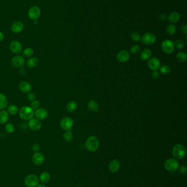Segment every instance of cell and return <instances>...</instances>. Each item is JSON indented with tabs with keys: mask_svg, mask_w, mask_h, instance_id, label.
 Returning <instances> with one entry per match:
<instances>
[{
	"mask_svg": "<svg viewBox=\"0 0 187 187\" xmlns=\"http://www.w3.org/2000/svg\"><path fill=\"white\" fill-rule=\"evenodd\" d=\"M85 146L86 149L91 152L97 151L99 146V141L96 136H91L89 137L86 142Z\"/></svg>",
	"mask_w": 187,
	"mask_h": 187,
	"instance_id": "6da1fadb",
	"label": "cell"
},
{
	"mask_svg": "<svg viewBox=\"0 0 187 187\" xmlns=\"http://www.w3.org/2000/svg\"><path fill=\"white\" fill-rule=\"evenodd\" d=\"M35 111L29 106H23L19 111V115L21 119L24 120H29L34 115Z\"/></svg>",
	"mask_w": 187,
	"mask_h": 187,
	"instance_id": "7a4b0ae2",
	"label": "cell"
},
{
	"mask_svg": "<svg viewBox=\"0 0 187 187\" xmlns=\"http://www.w3.org/2000/svg\"><path fill=\"white\" fill-rule=\"evenodd\" d=\"M186 154L184 147L181 144H177L173 147L172 154L177 159H183Z\"/></svg>",
	"mask_w": 187,
	"mask_h": 187,
	"instance_id": "3957f363",
	"label": "cell"
},
{
	"mask_svg": "<svg viewBox=\"0 0 187 187\" xmlns=\"http://www.w3.org/2000/svg\"><path fill=\"white\" fill-rule=\"evenodd\" d=\"M39 183L38 177L34 174L26 176L24 179V183L26 187H36Z\"/></svg>",
	"mask_w": 187,
	"mask_h": 187,
	"instance_id": "277c9868",
	"label": "cell"
},
{
	"mask_svg": "<svg viewBox=\"0 0 187 187\" xmlns=\"http://www.w3.org/2000/svg\"><path fill=\"white\" fill-rule=\"evenodd\" d=\"M41 11L40 8L36 5L31 7L28 10V15L29 18L32 20H37L41 16Z\"/></svg>",
	"mask_w": 187,
	"mask_h": 187,
	"instance_id": "5b68a950",
	"label": "cell"
},
{
	"mask_svg": "<svg viewBox=\"0 0 187 187\" xmlns=\"http://www.w3.org/2000/svg\"><path fill=\"white\" fill-rule=\"evenodd\" d=\"M74 121L73 119L70 117H64L60 121V126L63 130L65 131H70L73 127Z\"/></svg>",
	"mask_w": 187,
	"mask_h": 187,
	"instance_id": "8992f818",
	"label": "cell"
},
{
	"mask_svg": "<svg viewBox=\"0 0 187 187\" xmlns=\"http://www.w3.org/2000/svg\"><path fill=\"white\" fill-rule=\"evenodd\" d=\"M175 44L173 42L167 40L162 43L161 48L162 51L166 54H171L175 50Z\"/></svg>",
	"mask_w": 187,
	"mask_h": 187,
	"instance_id": "52a82bcc",
	"label": "cell"
},
{
	"mask_svg": "<svg viewBox=\"0 0 187 187\" xmlns=\"http://www.w3.org/2000/svg\"><path fill=\"white\" fill-rule=\"evenodd\" d=\"M165 168L167 170L170 171H173L176 170L179 167V164L178 161L173 158L167 159L164 164Z\"/></svg>",
	"mask_w": 187,
	"mask_h": 187,
	"instance_id": "ba28073f",
	"label": "cell"
},
{
	"mask_svg": "<svg viewBox=\"0 0 187 187\" xmlns=\"http://www.w3.org/2000/svg\"><path fill=\"white\" fill-rule=\"evenodd\" d=\"M142 42L146 45H151L156 41V37L155 35L152 33H146L142 37Z\"/></svg>",
	"mask_w": 187,
	"mask_h": 187,
	"instance_id": "9c48e42d",
	"label": "cell"
},
{
	"mask_svg": "<svg viewBox=\"0 0 187 187\" xmlns=\"http://www.w3.org/2000/svg\"><path fill=\"white\" fill-rule=\"evenodd\" d=\"M11 63L14 68H23L25 64V60L21 55H16L12 59Z\"/></svg>",
	"mask_w": 187,
	"mask_h": 187,
	"instance_id": "30bf717a",
	"label": "cell"
},
{
	"mask_svg": "<svg viewBox=\"0 0 187 187\" xmlns=\"http://www.w3.org/2000/svg\"><path fill=\"white\" fill-rule=\"evenodd\" d=\"M45 156L40 152H35L32 157V161L36 166H40L45 161Z\"/></svg>",
	"mask_w": 187,
	"mask_h": 187,
	"instance_id": "8fae6325",
	"label": "cell"
},
{
	"mask_svg": "<svg viewBox=\"0 0 187 187\" xmlns=\"http://www.w3.org/2000/svg\"><path fill=\"white\" fill-rule=\"evenodd\" d=\"M10 48L11 52L14 54H19L22 51V46L21 43L16 40L10 42Z\"/></svg>",
	"mask_w": 187,
	"mask_h": 187,
	"instance_id": "7c38bea8",
	"label": "cell"
},
{
	"mask_svg": "<svg viewBox=\"0 0 187 187\" xmlns=\"http://www.w3.org/2000/svg\"><path fill=\"white\" fill-rule=\"evenodd\" d=\"M29 128L34 131L39 130L41 128V122L37 118H31L28 123Z\"/></svg>",
	"mask_w": 187,
	"mask_h": 187,
	"instance_id": "4fadbf2b",
	"label": "cell"
},
{
	"mask_svg": "<svg viewBox=\"0 0 187 187\" xmlns=\"http://www.w3.org/2000/svg\"><path fill=\"white\" fill-rule=\"evenodd\" d=\"M24 24L20 21H16L12 23L10 29L11 30L15 33H19L24 30Z\"/></svg>",
	"mask_w": 187,
	"mask_h": 187,
	"instance_id": "5bb4252c",
	"label": "cell"
},
{
	"mask_svg": "<svg viewBox=\"0 0 187 187\" xmlns=\"http://www.w3.org/2000/svg\"><path fill=\"white\" fill-rule=\"evenodd\" d=\"M34 115H35L37 119L38 120H44L48 117V113L46 109L40 108L35 111Z\"/></svg>",
	"mask_w": 187,
	"mask_h": 187,
	"instance_id": "9a60e30c",
	"label": "cell"
},
{
	"mask_svg": "<svg viewBox=\"0 0 187 187\" xmlns=\"http://www.w3.org/2000/svg\"><path fill=\"white\" fill-rule=\"evenodd\" d=\"M129 57H130V54H129V52L125 50H122V51H120L116 56L117 60L120 62H121V63L126 62L129 59Z\"/></svg>",
	"mask_w": 187,
	"mask_h": 187,
	"instance_id": "2e32d148",
	"label": "cell"
},
{
	"mask_svg": "<svg viewBox=\"0 0 187 187\" xmlns=\"http://www.w3.org/2000/svg\"><path fill=\"white\" fill-rule=\"evenodd\" d=\"M148 66L152 70H156L160 67V62L157 58H151L149 59L148 62Z\"/></svg>",
	"mask_w": 187,
	"mask_h": 187,
	"instance_id": "e0dca14e",
	"label": "cell"
},
{
	"mask_svg": "<svg viewBox=\"0 0 187 187\" xmlns=\"http://www.w3.org/2000/svg\"><path fill=\"white\" fill-rule=\"evenodd\" d=\"M19 88L21 91L25 93H28L30 92L32 85L31 84L26 81H22L19 84Z\"/></svg>",
	"mask_w": 187,
	"mask_h": 187,
	"instance_id": "ac0fdd59",
	"label": "cell"
},
{
	"mask_svg": "<svg viewBox=\"0 0 187 187\" xmlns=\"http://www.w3.org/2000/svg\"><path fill=\"white\" fill-rule=\"evenodd\" d=\"M120 167V162L118 160L116 159L112 160L109 164V170L112 172L118 171L119 170Z\"/></svg>",
	"mask_w": 187,
	"mask_h": 187,
	"instance_id": "d6986e66",
	"label": "cell"
},
{
	"mask_svg": "<svg viewBox=\"0 0 187 187\" xmlns=\"http://www.w3.org/2000/svg\"><path fill=\"white\" fill-rule=\"evenodd\" d=\"M39 181L41 183L47 184L51 180V176L50 174L47 172H43L40 174L38 177Z\"/></svg>",
	"mask_w": 187,
	"mask_h": 187,
	"instance_id": "ffe728a7",
	"label": "cell"
},
{
	"mask_svg": "<svg viewBox=\"0 0 187 187\" xmlns=\"http://www.w3.org/2000/svg\"><path fill=\"white\" fill-rule=\"evenodd\" d=\"M168 20L172 23H176L180 19V15L176 12L171 13L167 17Z\"/></svg>",
	"mask_w": 187,
	"mask_h": 187,
	"instance_id": "44dd1931",
	"label": "cell"
},
{
	"mask_svg": "<svg viewBox=\"0 0 187 187\" xmlns=\"http://www.w3.org/2000/svg\"><path fill=\"white\" fill-rule=\"evenodd\" d=\"M9 119V113L7 111L2 110L0 111V124H5Z\"/></svg>",
	"mask_w": 187,
	"mask_h": 187,
	"instance_id": "7402d4cb",
	"label": "cell"
},
{
	"mask_svg": "<svg viewBox=\"0 0 187 187\" xmlns=\"http://www.w3.org/2000/svg\"><path fill=\"white\" fill-rule=\"evenodd\" d=\"M38 63V60L36 57H32L29 59L26 62V66L29 68H35Z\"/></svg>",
	"mask_w": 187,
	"mask_h": 187,
	"instance_id": "603a6c76",
	"label": "cell"
},
{
	"mask_svg": "<svg viewBox=\"0 0 187 187\" xmlns=\"http://www.w3.org/2000/svg\"><path fill=\"white\" fill-rule=\"evenodd\" d=\"M151 56V52L149 49H144L140 53V59L142 60L146 61L149 60Z\"/></svg>",
	"mask_w": 187,
	"mask_h": 187,
	"instance_id": "cb8c5ba5",
	"label": "cell"
},
{
	"mask_svg": "<svg viewBox=\"0 0 187 187\" xmlns=\"http://www.w3.org/2000/svg\"><path fill=\"white\" fill-rule=\"evenodd\" d=\"M7 104L8 101L5 95L0 93V109H5L7 107Z\"/></svg>",
	"mask_w": 187,
	"mask_h": 187,
	"instance_id": "d4e9b609",
	"label": "cell"
},
{
	"mask_svg": "<svg viewBox=\"0 0 187 187\" xmlns=\"http://www.w3.org/2000/svg\"><path fill=\"white\" fill-rule=\"evenodd\" d=\"M88 108L90 111L94 112H96L98 110V104L96 101L91 100V101H89V103H88Z\"/></svg>",
	"mask_w": 187,
	"mask_h": 187,
	"instance_id": "484cf974",
	"label": "cell"
},
{
	"mask_svg": "<svg viewBox=\"0 0 187 187\" xmlns=\"http://www.w3.org/2000/svg\"><path fill=\"white\" fill-rule=\"evenodd\" d=\"M78 107V104H76V102L75 101H70L69 102L67 105V109L69 112L70 113H72L74 112Z\"/></svg>",
	"mask_w": 187,
	"mask_h": 187,
	"instance_id": "4316f807",
	"label": "cell"
},
{
	"mask_svg": "<svg viewBox=\"0 0 187 187\" xmlns=\"http://www.w3.org/2000/svg\"><path fill=\"white\" fill-rule=\"evenodd\" d=\"M7 112L9 113V114L14 115L17 114L19 112V109L18 107L14 105V104H12L8 106V109H7Z\"/></svg>",
	"mask_w": 187,
	"mask_h": 187,
	"instance_id": "83f0119b",
	"label": "cell"
},
{
	"mask_svg": "<svg viewBox=\"0 0 187 187\" xmlns=\"http://www.w3.org/2000/svg\"><path fill=\"white\" fill-rule=\"evenodd\" d=\"M177 60L180 62H184L186 61L187 60V54L184 52H179L176 55Z\"/></svg>",
	"mask_w": 187,
	"mask_h": 187,
	"instance_id": "f1b7e54d",
	"label": "cell"
},
{
	"mask_svg": "<svg viewBox=\"0 0 187 187\" xmlns=\"http://www.w3.org/2000/svg\"><path fill=\"white\" fill-rule=\"evenodd\" d=\"M63 139L67 142H70L73 140V135L71 131H66L63 135Z\"/></svg>",
	"mask_w": 187,
	"mask_h": 187,
	"instance_id": "f546056e",
	"label": "cell"
},
{
	"mask_svg": "<svg viewBox=\"0 0 187 187\" xmlns=\"http://www.w3.org/2000/svg\"><path fill=\"white\" fill-rule=\"evenodd\" d=\"M166 32L169 35H173L176 32V27L174 24H170L167 27Z\"/></svg>",
	"mask_w": 187,
	"mask_h": 187,
	"instance_id": "4dcf8cb0",
	"label": "cell"
},
{
	"mask_svg": "<svg viewBox=\"0 0 187 187\" xmlns=\"http://www.w3.org/2000/svg\"><path fill=\"white\" fill-rule=\"evenodd\" d=\"M34 54V50L31 48H25L23 51V55L25 57H30Z\"/></svg>",
	"mask_w": 187,
	"mask_h": 187,
	"instance_id": "1f68e13d",
	"label": "cell"
},
{
	"mask_svg": "<svg viewBox=\"0 0 187 187\" xmlns=\"http://www.w3.org/2000/svg\"><path fill=\"white\" fill-rule=\"evenodd\" d=\"M160 68V71L163 74H168L169 73H171V68L167 65H163Z\"/></svg>",
	"mask_w": 187,
	"mask_h": 187,
	"instance_id": "d6a6232c",
	"label": "cell"
},
{
	"mask_svg": "<svg viewBox=\"0 0 187 187\" xmlns=\"http://www.w3.org/2000/svg\"><path fill=\"white\" fill-rule=\"evenodd\" d=\"M5 130L7 132L12 134L14 131V126L11 123H7L5 125Z\"/></svg>",
	"mask_w": 187,
	"mask_h": 187,
	"instance_id": "836d02e7",
	"label": "cell"
},
{
	"mask_svg": "<svg viewBox=\"0 0 187 187\" xmlns=\"http://www.w3.org/2000/svg\"><path fill=\"white\" fill-rule=\"evenodd\" d=\"M174 44L175 47H176L178 49H182L185 47V44L182 40H177Z\"/></svg>",
	"mask_w": 187,
	"mask_h": 187,
	"instance_id": "e575fe53",
	"label": "cell"
},
{
	"mask_svg": "<svg viewBox=\"0 0 187 187\" xmlns=\"http://www.w3.org/2000/svg\"><path fill=\"white\" fill-rule=\"evenodd\" d=\"M40 105V104L39 101L35 100V101L31 102L30 107L32 109H34L35 111V110H36L37 109H38Z\"/></svg>",
	"mask_w": 187,
	"mask_h": 187,
	"instance_id": "d590c367",
	"label": "cell"
},
{
	"mask_svg": "<svg viewBox=\"0 0 187 187\" xmlns=\"http://www.w3.org/2000/svg\"><path fill=\"white\" fill-rule=\"evenodd\" d=\"M131 38L133 41L135 42H139L140 40V35L137 32H133L131 35Z\"/></svg>",
	"mask_w": 187,
	"mask_h": 187,
	"instance_id": "8d00e7d4",
	"label": "cell"
},
{
	"mask_svg": "<svg viewBox=\"0 0 187 187\" xmlns=\"http://www.w3.org/2000/svg\"><path fill=\"white\" fill-rule=\"evenodd\" d=\"M131 52L132 53V54H137L138 53V52H140V47L138 46V45H137V44H135V45H133L131 48Z\"/></svg>",
	"mask_w": 187,
	"mask_h": 187,
	"instance_id": "74e56055",
	"label": "cell"
},
{
	"mask_svg": "<svg viewBox=\"0 0 187 187\" xmlns=\"http://www.w3.org/2000/svg\"><path fill=\"white\" fill-rule=\"evenodd\" d=\"M36 95L34 93H31V92H29L28 93V99L29 100V101H31V102H32L34 101H35L36 100Z\"/></svg>",
	"mask_w": 187,
	"mask_h": 187,
	"instance_id": "f35d334b",
	"label": "cell"
},
{
	"mask_svg": "<svg viewBox=\"0 0 187 187\" xmlns=\"http://www.w3.org/2000/svg\"><path fill=\"white\" fill-rule=\"evenodd\" d=\"M32 149L35 153L38 152L40 150V145L38 143H35L32 146Z\"/></svg>",
	"mask_w": 187,
	"mask_h": 187,
	"instance_id": "ab89813d",
	"label": "cell"
},
{
	"mask_svg": "<svg viewBox=\"0 0 187 187\" xmlns=\"http://www.w3.org/2000/svg\"><path fill=\"white\" fill-rule=\"evenodd\" d=\"M151 77L154 79H157L159 77V73L156 70H155L151 73Z\"/></svg>",
	"mask_w": 187,
	"mask_h": 187,
	"instance_id": "60d3db41",
	"label": "cell"
},
{
	"mask_svg": "<svg viewBox=\"0 0 187 187\" xmlns=\"http://www.w3.org/2000/svg\"><path fill=\"white\" fill-rule=\"evenodd\" d=\"M187 167L184 165H182L179 167V171L182 173H186L187 172Z\"/></svg>",
	"mask_w": 187,
	"mask_h": 187,
	"instance_id": "b9f144b4",
	"label": "cell"
},
{
	"mask_svg": "<svg viewBox=\"0 0 187 187\" xmlns=\"http://www.w3.org/2000/svg\"><path fill=\"white\" fill-rule=\"evenodd\" d=\"M181 30L182 31L183 33L186 34L187 33V26L186 25H184L182 26Z\"/></svg>",
	"mask_w": 187,
	"mask_h": 187,
	"instance_id": "7bdbcfd3",
	"label": "cell"
},
{
	"mask_svg": "<svg viewBox=\"0 0 187 187\" xmlns=\"http://www.w3.org/2000/svg\"><path fill=\"white\" fill-rule=\"evenodd\" d=\"M159 18L160 19L162 20H164L166 18V16L165 14L162 13V14H160V16H159Z\"/></svg>",
	"mask_w": 187,
	"mask_h": 187,
	"instance_id": "ee69618b",
	"label": "cell"
},
{
	"mask_svg": "<svg viewBox=\"0 0 187 187\" xmlns=\"http://www.w3.org/2000/svg\"><path fill=\"white\" fill-rule=\"evenodd\" d=\"M4 38H5V36H4L3 33L0 31V42L4 40Z\"/></svg>",
	"mask_w": 187,
	"mask_h": 187,
	"instance_id": "f6af8a7d",
	"label": "cell"
},
{
	"mask_svg": "<svg viewBox=\"0 0 187 187\" xmlns=\"http://www.w3.org/2000/svg\"><path fill=\"white\" fill-rule=\"evenodd\" d=\"M36 187H47L45 185V184H43V183H39V184Z\"/></svg>",
	"mask_w": 187,
	"mask_h": 187,
	"instance_id": "bcb514c9",
	"label": "cell"
}]
</instances>
